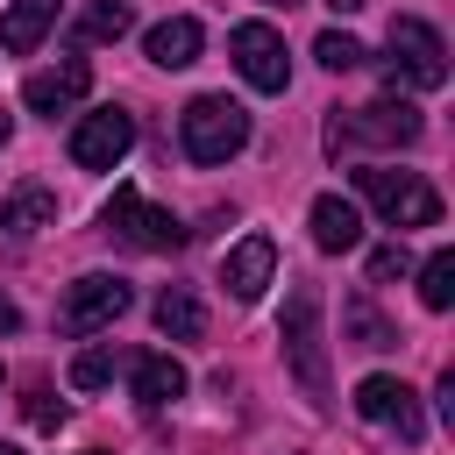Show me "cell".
I'll list each match as a JSON object with an SVG mask.
<instances>
[{
    "label": "cell",
    "instance_id": "obj_1",
    "mask_svg": "<svg viewBox=\"0 0 455 455\" xmlns=\"http://www.w3.org/2000/svg\"><path fill=\"white\" fill-rule=\"evenodd\" d=\"M178 142L192 164H228L249 149V107L228 100V92H199L185 114H178Z\"/></svg>",
    "mask_w": 455,
    "mask_h": 455
},
{
    "label": "cell",
    "instance_id": "obj_2",
    "mask_svg": "<svg viewBox=\"0 0 455 455\" xmlns=\"http://www.w3.org/2000/svg\"><path fill=\"white\" fill-rule=\"evenodd\" d=\"M419 107L412 100H370V107H334V121H327V149L341 156V149H405V142H419Z\"/></svg>",
    "mask_w": 455,
    "mask_h": 455
},
{
    "label": "cell",
    "instance_id": "obj_3",
    "mask_svg": "<svg viewBox=\"0 0 455 455\" xmlns=\"http://www.w3.org/2000/svg\"><path fill=\"white\" fill-rule=\"evenodd\" d=\"M277 341H284V363H291V377L306 384V398L327 405V334H320V291H313V284H299V291L284 299Z\"/></svg>",
    "mask_w": 455,
    "mask_h": 455
},
{
    "label": "cell",
    "instance_id": "obj_4",
    "mask_svg": "<svg viewBox=\"0 0 455 455\" xmlns=\"http://www.w3.org/2000/svg\"><path fill=\"white\" fill-rule=\"evenodd\" d=\"M384 50H391V57H384V78H391V85H419V92L448 85V43H441L434 21H419V14H391Z\"/></svg>",
    "mask_w": 455,
    "mask_h": 455
},
{
    "label": "cell",
    "instance_id": "obj_5",
    "mask_svg": "<svg viewBox=\"0 0 455 455\" xmlns=\"http://www.w3.org/2000/svg\"><path fill=\"white\" fill-rule=\"evenodd\" d=\"M100 228H107L114 242L142 249V256H171V249H185V220H178L171 206H149V199H142V192H128V185L100 206Z\"/></svg>",
    "mask_w": 455,
    "mask_h": 455
},
{
    "label": "cell",
    "instance_id": "obj_6",
    "mask_svg": "<svg viewBox=\"0 0 455 455\" xmlns=\"http://www.w3.org/2000/svg\"><path fill=\"white\" fill-rule=\"evenodd\" d=\"M355 185H363V199H370L391 228H434V220H441V192H434L419 171H384V164H370V171H355Z\"/></svg>",
    "mask_w": 455,
    "mask_h": 455
},
{
    "label": "cell",
    "instance_id": "obj_7",
    "mask_svg": "<svg viewBox=\"0 0 455 455\" xmlns=\"http://www.w3.org/2000/svg\"><path fill=\"white\" fill-rule=\"evenodd\" d=\"M135 306V291H128V277H107V270H85L71 291H64V306H57V327L64 334H100V327H114L121 313Z\"/></svg>",
    "mask_w": 455,
    "mask_h": 455
},
{
    "label": "cell",
    "instance_id": "obj_8",
    "mask_svg": "<svg viewBox=\"0 0 455 455\" xmlns=\"http://www.w3.org/2000/svg\"><path fill=\"white\" fill-rule=\"evenodd\" d=\"M228 57L256 92H284L291 85V57H284V36L270 21H235L228 28Z\"/></svg>",
    "mask_w": 455,
    "mask_h": 455
},
{
    "label": "cell",
    "instance_id": "obj_9",
    "mask_svg": "<svg viewBox=\"0 0 455 455\" xmlns=\"http://www.w3.org/2000/svg\"><path fill=\"white\" fill-rule=\"evenodd\" d=\"M355 412H363L370 427H384V434H398L405 448H412V441L427 434V412H419V391H412L405 377H384V370L355 384Z\"/></svg>",
    "mask_w": 455,
    "mask_h": 455
},
{
    "label": "cell",
    "instance_id": "obj_10",
    "mask_svg": "<svg viewBox=\"0 0 455 455\" xmlns=\"http://www.w3.org/2000/svg\"><path fill=\"white\" fill-rule=\"evenodd\" d=\"M128 149H135V114H121V107H92L71 128V164L78 171H114Z\"/></svg>",
    "mask_w": 455,
    "mask_h": 455
},
{
    "label": "cell",
    "instance_id": "obj_11",
    "mask_svg": "<svg viewBox=\"0 0 455 455\" xmlns=\"http://www.w3.org/2000/svg\"><path fill=\"white\" fill-rule=\"evenodd\" d=\"M85 92H92V64H85V57H57V64H43V71L21 78V107H28V114H50V121L71 114Z\"/></svg>",
    "mask_w": 455,
    "mask_h": 455
},
{
    "label": "cell",
    "instance_id": "obj_12",
    "mask_svg": "<svg viewBox=\"0 0 455 455\" xmlns=\"http://www.w3.org/2000/svg\"><path fill=\"white\" fill-rule=\"evenodd\" d=\"M270 277H277V242H270V235H242V242L220 256V284H228L242 306H256Z\"/></svg>",
    "mask_w": 455,
    "mask_h": 455
},
{
    "label": "cell",
    "instance_id": "obj_13",
    "mask_svg": "<svg viewBox=\"0 0 455 455\" xmlns=\"http://www.w3.org/2000/svg\"><path fill=\"white\" fill-rule=\"evenodd\" d=\"M313 242H320L327 256L363 249V206L341 199V192H320V199H313Z\"/></svg>",
    "mask_w": 455,
    "mask_h": 455
},
{
    "label": "cell",
    "instance_id": "obj_14",
    "mask_svg": "<svg viewBox=\"0 0 455 455\" xmlns=\"http://www.w3.org/2000/svg\"><path fill=\"white\" fill-rule=\"evenodd\" d=\"M185 384H192V377H185L178 355H164V348H156V355H135V405H142V412H164L171 398H185Z\"/></svg>",
    "mask_w": 455,
    "mask_h": 455
},
{
    "label": "cell",
    "instance_id": "obj_15",
    "mask_svg": "<svg viewBox=\"0 0 455 455\" xmlns=\"http://www.w3.org/2000/svg\"><path fill=\"white\" fill-rule=\"evenodd\" d=\"M199 43H206V28H199L192 14H171V21H156V28L142 36L149 64H164V71H185V64L199 57Z\"/></svg>",
    "mask_w": 455,
    "mask_h": 455
},
{
    "label": "cell",
    "instance_id": "obj_16",
    "mask_svg": "<svg viewBox=\"0 0 455 455\" xmlns=\"http://www.w3.org/2000/svg\"><path fill=\"white\" fill-rule=\"evenodd\" d=\"M50 28H57V0H14V7L0 14V50H7V57H28Z\"/></svg>",
    "mask_w": 455,
    "mask_h": 455
},
{
    "label": "cell",
    "instance_id": "obj_17",
    "mask_svg": "<svg viewBox=\"0 0 455 455\" xmlns=\"http://www.w3.org/2000/svg\"><path fill=\"white\" fill-rule=\"evenodd\" d=\"M156 327H164L171 341H199V334H206V306L192 299V284H164V291H156Z\"/></svg>",
    "mask_w": 455,
    "mask_h": 455
},
{
    "label": "cell",
    "instance_id": "obj_18",
    "mask_svg": "<svg viewBox=\"0 0 455 455\" xmlns=\"http://www.w3.org/2000/svg\"><path fill=\"white\" fill-rule=\"evenodd\" d=\"M128 28H135V7H128V0H92L71 36H78V43H121Z\"/></svg>",
    "mask_w": 455,
    "mask_h": 455
},
{
    "label": "cell",
    "instance_id": "obj_19",
    "mask_svg": "<svg viewBox=\"0 0 455 455\" xmlns=\"http://www.w3.org/2000/svg\"><path fill=\"white\" fill-rule=\"evenodd\" d=\"M50 220H57V199H50L43 185H21V192L0 206V228H14V242L36 235V228H50Z\"/></svg>",
    "mask_w": 455,
    "mask_h": 455
},
{
    "label": "cell",
    "instance_id": "obj_20",
    "mask_svg": "<svg viewBox=\"0 0 455 455\" xmlns=\"http://www.w3.org/2000/svg\"><path fill=\"white\" fill-rule=\"evenodd\" d=\"M419 306H427V313H448V306H455V249H434V256L419 263Z\"/></svg>",
    "mask_w": 455,
    "mask_h": 455
},
{
    "label": "cell",
    "instance_id": "obj_21",
    "mask_svg": "<svg viewBox=\"0 0 455 455\" xmlns=\"http://www.w3.org/2000/svg\"><path fill=\"white\" fill-rule=\"evenodd\" d=\"M341 327L355 334V348H398V327L370 306V299H348V313H341Z\"/></svg>",
    "mask_w": 455,
    "mask_h": 455
},
{
    "label": "cell",
    "instance_id": "obj_22",
    "mask_svg": "<svg viewBox=\"0 0 455 455\" xmlns=\"http://www.w3.org/2000/svg\"><path fill=\"white\" fill-rule=\"evenodd\" d=\"M313 57H320L327 71H355V64H363V43H355V36H341V28H327V36L313 43Z\"/></svg>",
    "mask_w": 455,
    "mask_h": 455
},
{
    "label": "cell",
    "instance_id": "obj_23",
    "mask_svg": "<svg viewBox=\"0 0 455 455\" xmlns=\"http://www.w3.org/2000/svg\"><path fill=\"white\" fill-rule=\"evenodd\" d=\"M114 363H121L114 348H85V355L71 363V384H78V391H100V384H114Z\"/></svg>",
    "mask_w": 455,
    "mask_h": 455
},
{
    "label": "cell",
    "instance_id": "obj_24",
    "mask_svg": "<svg viewBox=\"0 0 455 455\" xmlns=\"http://www.w3.org/2000/svg\"><path fill=\"white\" fill-rule=\"evenodd\" d=\"M405 270H412L405 242H384V249H370V284H391V277H405Z\"/></svg>",
    "mask_w": 455,
    "mask_h": 455
},
{
    "label": "cell",
    "instance_id": "obj_25",
    "mask_svg": "<svg viewBox=\"0 0 455 455\" xmlns=\"http://www.w3.org/2000/svg\"><path fill=\"white\" fill-rule=\"evenodd\" d=\"M21 405H28V419H36V427H57V419H64V405H50V384H28V398H21Z\"/></svg>",
    "mask_w": 455,
    "mask_h": 455
},
{
    "label": "cell",
    "instance_id": "obj_26",
    "mask_svg": "<svg viewBox=\"0 0 455 455\" xmlns=\"http://www.w3.org/2000/svg\"><path fill=\"white\" fill-rule=\"evenodd\" d=\"M434 405H441V419L455 427V370H441V384H434Z\"/></svg>",
    "mask_w": 455,
    "mask_h": 455
},
{
    "label": "cell",
    "instance_id": "obj_27",
    "mask_svg": "<svg viewBox=\"0 0 455 455\" xmlns=\"http://www.w3.org/2000/svg\"><path fill=\"white\" fill-rule=\"evenodd\" d=\"M21 327V313H14V299H0V334H14Z\"/></svg>",
    "mask_w": 455,
    "mask_h": 455
},
{
    "label": "cell",
    "instance_id": "obj_28",
    "mask_svg": "<svg viewBox=\"0 0 455 455\" xmlns=\"http://www.w3.org/2000/svg\"><path fill=\"white\" fill-rule=\"evenodd\" d=\"M327 7H341V14H355V7H370V0H327Z\"/></svg>",
    "mask_w": 455,
    "mask_h": 455
},
{
    "label": "cell",
    "instance_id": "obj_29",
    "mask_svg": "<svg viewBox=\"0 0 455 455\" xmlns=\"http://www.w3.org/2000/svg\"><path fill=\"white\" fill-rule=\"evenodd\" d=\"M7 135H14V114H0V149H7Z\"/></svg>",
    "mask_w": 455,
    "mask_h": 455
},
{
    "label": "cell",
    "instance_id": "obj_30",
    "mask_svg": "<svg viewBox=\"0 0 455 455\" xmlns=\"http://www.w3.org/2000/svg\"><path fill=\"white\" fill-rule=\"evenodd\" d=\"M263 7H299V0H263Z\"/></svg>",
    "mask_w": 455,
    "mask_h": 455
},
{
    "label": "cell",
    "instance_id": "obj_31",
    "mask_svg": "<svg viewBox=\"0 0 455 455\" xmlns=\"http://www.w3.org/2000/svg\"><path fill=\"white\" fill-rule=\"evenodd\" d=\"M0 455H21V448H7V441H0Z\"/></svg>",
    "mask_w": 455,
    "mask_h": 455
},
{
    "label": "cell",
    "instance_id": "obj_32",
    "mask_svg": "<svg viewBox=\"0 0 455 455\" xmlns=\"http://www.w3.org/2000/svg\"><path fill=\"white\" fill-rule=\"evenodd\" d=\"M85 455H100V448H85Z\"/></svg>",
    "mask_w": 455,
    "mask_h": 455
},
{
    "label": "cell",
    "instance_id": "obj_33",
    "mask_svg": "<svg viewBox=\"0 0 455 455\" xmlns=\"http://www.w3.org/2000/svg\"><path fill=\"white\" fill-rule=\"evenodd\" d=\"M0 384H7V377H0Z\"/></svg>",
    "mask_w": 455,
    "mask_h": 455
}]
</instances>
